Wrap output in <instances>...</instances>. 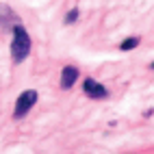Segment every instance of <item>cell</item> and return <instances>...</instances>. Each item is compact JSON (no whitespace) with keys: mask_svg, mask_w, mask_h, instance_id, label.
I'll return each instance as SVG.
<instances>
[{"mask_svg":"<svg viewBox=\"0 0 154 154\" xmlns=\"http://www.w3.org/2000/svg\"><path fill=\"white\" fill-rule=\"evenodd\" d=\"M30 46H33V42H30L26 28L22 24L13 26V42H11V59H13V63H22V61L30 54Z\"/></svg>","mask_w":154,"mask_h":154,"instance_id":"cell-1","label":"cell"},{"mask_svg":"<svg viewBox=\"0 0 154 154\" xmlns=\"http://www.w3.org/2000/svg\"><path fill=\"white\" fill-rule=\"evenodd\" d=\"M37 91L35 89H26V91H22L20 94V98H17V102H15V111H13V117L15 119H22L26 113L35 106V102H37Z\"/></svg>","mask_w":154,"mask_h":154,"instance_id":"cell-2","label":"cell"},{"mask_svg":"<svg viewBox=\"0 0 154 154\" xmlns=\"http://www.w3.org/2000/svg\"><path fill=\"white\" fill-rule=\"evenodd\" d=\"M83 91L89 98H94V100H102V98L109 96L106 87H102V83H98V80H94V78H85L83 80Z\"/></svg>","mask_w":154,"mask_h":154,"instance_id":"cell-3","label":"cell"},{"mask_svg":"<svg viewBox=\"0 0 154 154\" xmlns=\"http://www.w3.org/2000/svg\"><path fill=\"white\" fill-rule=\"evenodd\" d=\"M76 80H78V69L74 65H65L61 69V87L63 89H72Z\"/></svg>","mask_w":154,"mask_h":154,"instance_id":"cell-4","label":"cell"},{"mask_svg":"<svg viewBox=\"0 0 154 154\" xmlns=\"http://www.w3.org/2000/svg\"><path fill=\"white\" fill-rule=\"evenodd\" d=\"M135 46H139V37H128V39H124V42L119 44V50L128 52V50H132Z\"/></svg>","mask_w":154,"mask_h":154,"instance_id":"cell-5","label":"cell"},{"mask_svg":"<svg viewBox=\"0 0 154 154\" xmlns=\"http://www.w3.org/2000/svg\"><path fill=\"white\" fill-rule=\"evenodd\" d=\"M78 13H80L78 9H72V11H69V13L65 15V24H74L76 20H78Z\"/></svg>","mask_w":154,"mask_h":154,"instance_id":"cell-6","label":"cell"}]
</instances>
